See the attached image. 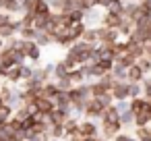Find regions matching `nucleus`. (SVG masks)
Returning <instances> with one entry per match:
<instances>
[{
	"instance_id": "nucleus-1",
	"label": "nucleus",
	"mask_w": 151,
	"mask_h": 141,
	"mask_svg": "<svg viewBox=\"0 0 151 141\" xmlns=\"http://www.w3.org/2000/svg\"><path fill=\"white\" fill-rule=\"evenodd\" d=\"M104 15H106L104 9H99V7H91V9L85 13V25H87V27H99Z\"/></svg>"
},
{
	"instance_id": "nucleus-2",
	"label": "nucleus",
	"mask_w": 151,
	"mask_h": 141,
	"mask_svg": "<svg viewBox=\"0 0 151 141\" xmlns=\"http://www.w3.org/2000/svg\"><path fill=\"white\" fill-rule=\"evenodd\" d=\"M118 40H122L120 31L118 29H108V27H101L99 25V44H116Z\"/></svg>"
},
{
	"instance_id": "nucleus-3",
	"label": "nucleus",
	"mask_w": 151,
	"mask_h": 141,
	"mask_svg": "<svg viewBox=\"0 0 151 141\" xmlns=\"http://www.w3.org/2000/svg\"><path fill=\"white\" fill-rule=\"evenodd\" d=\"M104 110H106V108L99 104L97 98H91V100H87V104H85V116H89V118H101Z\"/></svg>"
},
{
	"instance_id": "nucleus-4",
	"label": "nucleus",
	"mask_w": 151,
	"mask_h": 141,
	"mask_svg": "<svg viewBox=\"0 0 151 141\" xmlns=\"http://www.w3.org/2000/svg\"><path fill=\"white\" fill-rule=\"evenodd\" d=\"M122 122L120 120H101V131H104V139H112L120 133Z\"/></svg>"
},
{
	"instance_id": "nucleus-5",
	"label": "nucleus",
	"mask_w": 151,
	"mask_h": 141,
	"mask_svg": "<svg viewBox=\"0 0 151 141\" xmlns=\"http://www.w3.org/2000/svg\"><path fill=\"white\" fill-rule=\"evenodd\" d=\"M122 21H124V19H122V15L106 11V15H104V19H101V27H108V29H120Z\"/></svg>"
},
{
	"instance_id": "nucleus-6",
	"label": "nucleus",
	"mask_w": 151,
	"mask_h": 141,
	"mask_svg": "<svg viewBox=\"0 0 151 141\" xmlns=\"http://www.w3.org/2000/svg\"><path fill=\"white\" fill-rule=\"evenodd\" d=\"M128 89H130V83H128V81H116V85L112 87V98H114V102H118V100H128Z\"/></svg>"
},
{
	"instance_id": "nucleus-7",
	"label": "nucleus",
	"mask_w": 151,
	"mask_h": 141,
	"mask_svg": "<svg viewBox=\"0 0 151 141\" xmlns=\"http://www.w3.org/2000/svg\"><path fill=\"white\" fill-rule=\"evenodd\" d=\"M68 116H70V112L60 110V108H54V110L48 114V120H50V124H64Z\"/></svg>"
},
{
	"instance_id": "nucleus-8",
	"label": "nucleus",
	"mask_w": 151,
	"mask_h": 141,
	"mask_svg": "<svg viewBox=\"0 0 151 141\" xmlns=\"http://www.w3.org/2000/svg\"><path fill=\"white\" fill-rule=\"evenodd\" d=\"M35 108H37V112H42V114H50V112L56 108V104H54V100H50V98H37V100H35Z\"/></svg>"
},
{
	"instance_id": "nucleus-9",
	"label": "nucleus",
	"mask_w": 151,
	"mask_h": 141,
	"mask_svg": "<svg viewBox=\"0 0 151 141\" xmlns=\"http://www.w3.org/2000/svg\"><path fill=\"white\" fill-rule=\"evenodd\" d=\"M130 110L134 112V114H139V112H147V110H151L149 108V102H147V98H132L130 100Z\"/></svg>"
},
{
	"instance_id": "nucleus-10",
	"label": "nucleus",
	"mask_w": 151,
	"mask_h": 141,
	"mask_svg": "<svg viewBox=\"0 0 151 141\" xmlns=\"http://www.w3.org/2000/svg\"><path fill=\"white\" fill-rule=\"evenodd\" d=\"M85 31H87L85 21H81V23H73V25L68 27V33H70V38H73L75 42H79V40L85 35Z\"/></svg>"
},
{
	"instance_id": "nucleus-11",
	"label": "nucleus",
	"mask_w": 151,
	"mask_h": 141,
	"mask_svg": "<svg viewBox=\"0 0 151 141\" xmlns=\"http://www.w3.org/2000/svg\"><path fill=\"white\" fill-rule=\"evenodd\" d=\"M79 131H81L83 137H97V127H95V122H91V120L79 122Z\"/></svg>"
},
{
	"instance_id": "nucleus-12",
	"label": "nucleus",
	"mask_w": 151,
	"mask_h": 141,
	"mask_svg": "<svg viewBox=\"0 0 151 141\" xmlns=\"http://www.w3.org/2000/svg\"><path fill=\"white\" fill-rule=\"evenodd\" d=\"M35 44H37L40 48H46V46L54 44V33H50V31H37Z\"/></svg>"
},
{
	"instance_id": "nucleus-13",
	"label": "nucleus",
	"mask_w": 151,
	"mask_h": 141,
	"mask_svg": "<svg viewBox=\"0 0 151 141\" xmlns=\"http://www.w3.org/2000/svg\"><path fill=\"white\" fill-rule=\"evenodd\" d=\"M6 81H9L11 85H15V83H19V81H23V75H21V64H13V67L9 69Z\"/></svg>"
},
{
	"instance_id": "nucleus-14",
	"label": "nucleus",
	"mask_w": 151,
	"mask_h": 141,
	"mask_svg": "<svg viewBox=\"0 0 151 141\" xmlns=\"http://www.w3.org/2000/svg\"><path fill=\"white\" fill-rule=\"evenodd\" d=\"M145 77H147V75H145L137 64H132V67L128 69V83H143Z\"/></svg>"
},
{
	"instance_id": "nucleus-15",
	"label": "nucleus",
	"mask_w": 151,
	"mask_h": 141,
	"mask_svg": "<svg viewBox=\"0 0 151 141\" xmlns=\"http://www.w3.org/2000/svg\"><path fill=\"white\" fill-rule=\"evenodd\" d=\"M81 40H85L89 44H99V27H87V31Z\"/></svg>"
},
{
	"instance_id": "nucleus-16",
	"label": "nucleus",
	"mask_w": 151,
	"mask_h": 141,
	"mask_svg": "<svg viewBox=\"0 0 151 141\" xmlns=\"http://www.w3.org/2000/svg\"><path fill=\"white\" fill-rule=\"evenodd\" d=\"M68 77H70V81H73L75 85H81V83H85V81H87V77H85V73H83V69H81V67H77V69H73V71H68Z\"/></svg>"
},
{
	"instance_id": "nucleus-17",
	"label": "nucleus",
	"mask_w": 151,
	"mask_h": 141,
	"mask_svg": "<svg viewBox=\"0 0 151 141\" xmlns=\"http://www.w3.org/2000/svg\"><path fill=\"white\" fill-rule=\"evenodd\" d=\"M116 64H120V67H124V69H130L132 64H137V58H134L130 52H126V54H122V56L116 58Z\"/></svg>"
},
{
	"instance_id": "nucleus-18",
	"label": "nucleus",
	"mask_w": 151,
	"mask_h": 141,
	"mask_svg": "<svg viewBox=\"0 0 151 141\" xmlns=\"http://www.w3.org/2000/svg\"><path fill=\"white\" fill-rule=\"evenodd\" d=\"M95 64H97V67H99V71L106 75V73H112V69H114V64H116V62H114V58H99Z\"/></svg>"
},
{
	"instance_id": "nucleus-19",
	"label": "nucleus",
	"mask_w": 151,
	"mask_h": 141,
	"mask_svg": "<svg viewBox=\"0 0 151 141\" xmlns=\"http://www.w3.org/2000/svg\"><path fill=\"white\" fill-rule=\"evenodd\" d=\"M112 75H114L116 81H128V69H124V67H120V64H114Z\"/></svg>"
},
{
	"instance_id": "nucleus-20",
	"label": "nucleus",
	"mask_w": 151,
	"mask_h": 141,
	"mask_svg": "<svg viewBox=\"0 0 151 141\" xmlns=\"http://www.w3.org/2000/svg\"><path fill=\"white\" fill-rule=\"evenodd\" d=\"M33 13H35V15H50V13H52V7H50L48 0H37Z\"/></svg>"
},
{
	"instance_id": "nucleus-21",
	"label": "nucleus",
	"mask_w": 151,
	"mask_h": 141,
	"mask_svg": "<svg viewBox=\"0 0 151 141\" xmlns=\"http://www.w3.org/2000/svg\"><path fill=\"white\" fill-rule=\"evenodd\" d=\"M17 35L23 38V40H35V38H37V29H35V27H21Z\"/></svg>"
},
{
	"instance_id": "nucleus-22",
	"label": "nucleus",
	"mask_w": 151,
	"mask_h": 141,
	"mask_svg": "<svg viewBox=\"0 0 151 141\" xmlns=\"http://www.w3.org/2000/svg\"><path fill=\"white\" fill-rule=\"evenodd\" d=\"M56 85H58V89H60V91H68V89H73V87H75V83L70 81V77H68V75H66V77L56 79Z\"/></svg>"
},
{
	"instance_id": "nucleus-23",
	"label": "nucleus",
	"mask_w": 151,
	"mask_h": 141,
	"mask_svg": "<svg viewBox=\"0 0 151 141\" xmlns=\"http://www.w3.org/2000/svg\"><path fill=\"white\" fill-rule=\"evenodd\" d=\"M137 67H139L145 75H151V58H149V56H141V58L137 60Z\"/></svg>"
},
{
	"instance_id": "nucleus-24",
	"label": "nucleus",
	"mask_w": 151,
	"mask_h": 141,
	"mask_svg": "<svg viewBox=\"0 0 151 141\" xmlns=\"http://www.w3.org/2000/svg\"><path fill=\"white\" fill-rule=\"evenodd\" d=\"M68 75V67L60 60V62H56L54 64V79H60V77H66Z\"/></svg>"
},
{
	"instance_id": "nucleus-25",
	"label": "nucleus",
	"mask_w": 151,
	"mask_h": 141,
	"mask_svg": "<svg viewBox=\"0 0 151 141\" xmlns=\"http://www.w3.org/2000/svg\"><path fill=\"white\" fill-rule=\"evenodd\" d=\"M120 122H122V127H130V124H134V112H132V110L120 112Z\"/></svg>"
},
{
	"instance_id": "nucleus-26",
	"label": "nucleus",
	"mask_w": 151,
	"mask_h": 141,
	"mask_svg": "<svg viewBox=\"0 0 151 141\" xmlns=\"http://www.w3.org/2000/svg\"><path fill=\"white\" fill-rule=\"evenodd\" d=\"M141 95H143V83H130L128 100H132V98H141Z\"/></svg>"
},
{
	"instance_id": "nucleus-27",
	"label": "nucleus",
	"mask_w": 151,
	"mask_h": 141,
	"mask_svg": "<svg viewBox=\"0 0 151 141\" xmlns=\"http://www.w3.org/2000/svg\"><path fill=\"white\" fill-rule=\"evenodd\" d=\"M50 7H52V13H64V7L68 4V0H48Z\"/></svg>"
},
{
	"instance_id": "nucleus-28",
	"label": "nucleus",
	"mask_w": 151,
	"mask_h": 141,
	"mask_svg": "<svg viewBox=\"0 0 151 141\" xmlns=\"http://www.w3.org/2000/svg\"><path fill=\"white\" fill-rule=\"evenodd\" d=\"M0 118H4L6 122L13 118V106L11 104H2V106H0Z\"/></svg>"
},
{
	"instance_id": "nucleus-29",
	"label": "nucleus",
	"mask_w": 151,
	"mask_h": 141,
	"mask_svg": "<svg viewBox=\"0 0 151 141\" xmlns=\"http://www.w3.org/2000/svg\"><path fill=\"white\" fill-rule=\"evenodd\" d=\"M33 21H35V13H23V15H21L23 27H33Z\"/></svg>"
},
{
	"instance_id": "nucleus-30",
	"label": "nucleus",
	"mask_w": 151,
	"mask_h": 141,
	"mask_svg": "<svg viewBox=\"0 0 151 141\" xmlns=\"http://www.w3.org/2000/svg\"><path fill=\"white\" fill-rule=\"evenodd\" d=\"M33 71H35V67L21 64V75H23V81H25V79H31V77H33Z\"/></svg>"
},
{
	"instance_id": "nucleus-31",
	"label": "nucleus",
	"mask_w": 151,
	"mask_h": 141,
	"mask_svg": "<svg viewBox=\"0 0 151 141\" xmlns=\"http://www.w3.org/2000/svg\"><path fill=\"white\" fill-rule=\"evenodd\" d=\"M35 2L37 0H21V7H23L25 13H33L35 11Z\"/></svg>"
},
{
	"instance_id": "nucleus-32",
	"label": "nucleus",
	"mask_w": 151,
	"mask_h": 141,
	"mask_svg": "<svg viewBox=\"0 0 151 141\" xmlns=\"http://www.w3.org/2000/svg\"><path fill=\"white\" fill-rule=\"evenodd\" d=\"M145 56H149V58H151V42H147V44H145Z\"/></svg>"
},
{
	"instance_id": "nucleus-33",
	"label": "nucleus",
	"mask_w": 151,
	"mask_h": 141,
	"mask_svg": "<svg viewBox=\"0 0 151 141\" xmlns=\"http://www.w3.org/2000/svg\"><path fill=\"white\" fill-rule=\"evenodd\" d=\"M4 46H6V42H4V40H2V38H0V50H2V48H4Z\"/></svg>"
},
{
	"instance_id": "nucleus-34",
	"label": "nucleus",
	"mask_w": 151,
	"mask_h": 141,
	"mask_svg": "<svg viewBox=\"0 0 151 141\" xmlns=\"http://www.w3.org/2000/svg\"><path fill=\"white\" fill-rule=\"evenodd\" d=\"M97 2H99V0H91V4H93V7H97Z\"/></svg>"
},
{
	"instance_id": "nucleus-35",
	"label": "nucleus",
	"mask_w": 151,
	"mask_h": 141,
	"mask_svg": "<svg viewBox=\"0 0 151 141\" xmlns=\"http://www.w3.org/2000/svg\"><path fill=\"white\" fill-rule=\"evenodd\" d=\"M126 2H141V0H126Z\"/></svg>"
},
{
	"instance_id": "nucleus-36",
	"label": "nucleus",
	"mask_w": 151,
	"mask_h": 141,
	"mask_svg": "<svg viewBox=\"0 0 151 141\" xmlns=\"http://www.w3.org/2000/svg\"><path fill=\"white\" fill-rule=\"evenodd\" d=\"M147 102H149V108H151V98H147Z\"/></svg>"
},
{
	"instance_id": "nucleus-37",
	"label": "nucleus",
	"mask_w": 151,
	"mask_h": 141,
	"mask_svg": "<svg viewBox=\"0 0 151 141\" xmlns=\"http://www.w3.org/2000/svg\"><path fill=\"white\" fill-rule=\"evenodd\" d=\"M147 77H149V81H151V75H147Z\"/></svg>"
},
{
	"instance_id": "nucleus-38",
	"label": "nucleus",
	"mask_w": 151,
	"mask_h": 141,
	"mask_svg": "<svg viewBox=\"0 0 151 141\" xmlns=\"http://www.w3.org/2000/svg\"><path fill=\"white\" fill-rule=\"evenodd\" d=\"M52 141H58V139H52Z\"/></svg>"
}]
</instances>
